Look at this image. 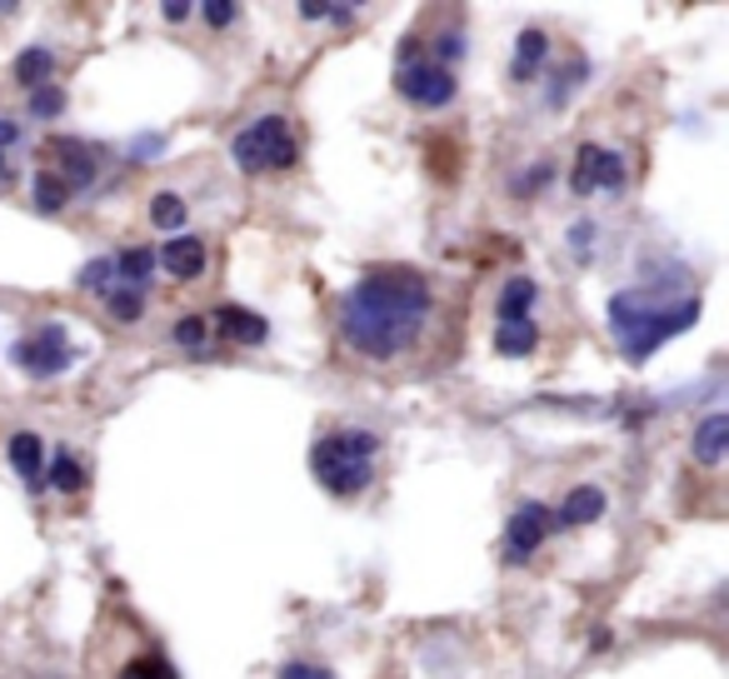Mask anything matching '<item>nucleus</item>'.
I'll use <instances>...</instances> for the list:
<instances>
[{
  "label": "nucleus",
  "instance_id": "1",
  "mask_svg": "<svg viewBox=\"0 0 729 679\" xmlns=\"http://www.w3.org/2000/svg\"><path fill=\"white\" fill-rule=\"evenodd\" d=\"M435 295L430 281L410 265H375L345 290L340 300V335L364 360H395L420 340L430 325Z\"/></svg>",
  "mask_w": 729,
  "mask_h": 679
},
{
  "label": "nucleus",
  "instance_id": "2",
  "mask_svg": "<svg viewBox=\"0 0 729 679\" xmlns=\"http://www.w3.org/2000/svg\"><path fill=\"white\" fill-rule=\"evenodd\" d=\"M700 320V300L694 295H665V290H620L605 305V325L620 340V355L630 365H645L649 355L674 340L680 330H690Z\"/></svg>",
  "mask_w": 729,
  "mask_h": 679
},
{
  "label": "nucleus",
  "instance_id": "3",
  "mask_svg": "<svg viewBox=\"0 0 729 679\" xmlns=\"http://www.w3.org/2000/svg\"><path fill=\"white\" fill-rule=\"evenodd\" d=\"M375 460H380V440L370 430H330L310 450V475H315V485L325 495L355 500L375 480Z\"/></svg>",
  "mask_w": 729,
  "mask_h": 679
},
{
  "label": "nucleus",
  "instance_id": "4",
  "mask_svg": "<svg viewBox=\"0 0 729 679\" xmlns=\"http://www.w3.org/2000/svg\"><path fill=\"white\" fill-rule=\"evenodd\" d=\"M230 155L246 176H271V170H290L300 160V145H295V130L285 116H260L246 130H236Z\"/></svg>",
  "mask_w": 729,
  "mask_h": 679
},
{
  "label": "nucleus",
  "instance_id": "5",
  "mask_svg": "<svg viewBox=\"0 0 729 679\" xmlns=\"http://www.w3.org/2000/svg\"><path fill=\"white\" fill-rule=\"evenodd\" d=\"M395 91L410 100V106L440 110L455 100V71H445L435 56H425L420 46H405L395 60Z\"/></svg>",
  "mask_w": 729,
  "mask_h": 679
},
{
  "label": "nucleus",
  "instance_id": "6",
  "mask_svg": "<svg viewBox=\"0 0 729 679\" xmlns=\"http://www.w3.org/2000/svg\"><path fill=\"white\" fill-rule=\"evenodd\" d=\"M11 355H15V365H21L31 380H56V376L71 370L75 345H71V335H65L60 325H40L36 335H25Z\"/></svg>",
  "mask_w": 729,
  "mask_h": 679
},
{
  "label": "nucleus",
  "instance_id": "7",
  "mask_svg": "<svg viewBox=\"0 0 729 679\" xmlns=\"http://www.w3.org/2000/svg\"><path fill=\"white\" fill-rule=\"evenodd\" d=\"M570 190H575V195H620V190H624V160H620V151H610V145H600V141H585L575 151Z\"/></svg>",
  "mask_w": 729,
  "mask_h": 679
},
{
  "label": "nucleus",
  "instance_id": "8",
  "mask_svg": "<svg viewBox=\"0 0 729 679\" xmlns=\"http://www.w3.org/2000/svg\"><path fill=\"white\" fill-rule=\"evenodd\" d=\"M554 510L550 504H540V500H525L515 510V515H510V525H505V564H525L529 555L540 550L545 539L554 535Z\"/></svg>",
  "mask_w": 729,
  "mask_h": 679
},
{
  "label": "nucleus",
  "instance_id": "9",
  "mask_svg": "<svg viewBox=\"0 0 729 679\" xmlns=\"http://www.w3.org/2000/svg\"><path fill=\"white\" fill-rule=\"evenodd\" d=\"M46 170L71 190V195L75 190H91L95 176H100V151L85 141H71V135H60V141L46 145Z\"/></svg>",
  "mask_w": 729,
  "mask_h": 679
},
{
  "label": "nucleus",
  "instance_id": "10",
  "mask_svg": "<svg viewBox=\"0 0 729 679\" xmlns=\"http://www.w3.org/2000/svg\"><path fill=\"white\" fill-rule=\"evenodd\" d=\"M205 240H195V235H170L160 250H155V265L170 275V281H195L205 270Z\"/></svg>",
  "mask_w": 729,
  "mask_h": 679
},
{
  "label": "nucleus",
  "instance_id": "11",
  "mask_svg": "<svg viewBox=\"0 0 729 679\" xmlns=\"http://www.w3.org/2000/svg\"><path fill=\"white\" fill-rule=\"evenodd\" d=\"M205 325H211L225 345H265V340H271V325L260 315H250V310H240V305H220Z\"/></svg>",
  "mask_w": 729,
  "mask_h": 679
},
{
  "label": "nucleus",
  "instance_id": "12",
  "mask_svg": "<svg viewBox=\"0 0 729 679\" xmlns=\"http://www.w3.org/2000/svg\"><path fill=\"white\" fill-rule=\"evenodd\" d=\"M605 490L600 485H575V490L565 495V504L554 510V525L560 529H575V525H595V520L605 515Z\"/></svg>",
  "mask_w": 729,
  "mask_h": 679
},
{
  "label": "nucleus",
  "instance_id": "13",
  "mask_svg": "<svg viewBox=\"0 0 729 679\" xmlns=\"http://www.w3.org/2000/svg\"><path fill=\"white\" fill-rule=\"evenodd\" d=\"M690 450H694V460H700L705 469L725 465V450H729V415H725V410L705 415V420H700V430H694V440H690Z\"/></svg>",
  "mask_w": 729,
  "mask_h": 679
},
{
  "label": "nucleus",
  "instance_id": "14",
  "mask_svg": "<svg viewBox=\"0 0 729 679\" xmlns=\"http://www.w3.org/2000/svg\"><path fill=\"white\" fill-rule=\"evenodd\" d=\"M535 300H540V285L529 281V275H510L500 300H494V320H500V325H519V320H529Z\"/></svg>",
  "mask_w": 729,
  "mask_h": 679
},
{
  "label": "nucleus",
  "instance_id": "15",
  "mask_svg": "<svg viewBox=\"0 0 729 679\" xmlns=\"http://www.w3.org/2000/svg\"><path fill=\"white\" fill-rule=\"evenodd\" d=\"M545 50H550V36L540 25H525L515 40V65H510V81H535L545 71Z\"/></svg>",
  "mask_w": 729,
  "mask_h": 679
},
{
  "label": "nucleus",
  "instance_id": "16",
  "mask_svg": "<svg viewBox=\"0 0 729 679\" xmlns=\"http://www.w3.org/2000/svg\"><path fill=\"white\" fill-rule=\"evenodd\" d=\"M11 465H15V475H21L31 490H40V469H46V445H40L31 430H21V434H11Z\"/></svg>",
  "mask_w": 729,
  "mask_h": 679
},
{
  "label": "nucleus",
  "instance_id": "17",
  "mask_svg": "<svg viewBox=\"0 0 729 679\" xmlns=\"http://www.w3.org/2000/svg\"><path fill=\"white\" fill-rule=\"evenodd\" d=\"M155 275V250L151 246H130L116 255V285H130V290H145Z\"/></svg>",
  "mask_w": 729,
  "mask_h": 679
},
{
  "label": "nucleus",
  "instance_id": "18",
  "mask_svg": "<svg viewBox=\"0 0 729 679\" xmlns=\"http://www.w3.org/2000/svg\"><path fill=\"white\" fill-rule=\"evenodd\" d=\"M50 75H56V56H50L46 46H31L15 56V81L25 85V91H40V85H50Z\"/></svg>",
  "mask_w": 729,
  "mask_h": 679
},
{
  "label": "nucleus",
  "instance_id": "19",
  "mask_svg": "<svg viewBox=\"0 0 729 679\" xmlns=\"http://www.w3.org/2000/svg\"><path fill=\"white\" fill-rule=\"evenodd\" d=\"M46 475H50V490H60V495H81L85 490V465L71 455V450H60V455H50L46 460Z\"/></svg>",
  "mask_w": 729,
  "mask_h": 679
},
{
  "label": "nucleus",
  "instance_id": "20",
  "mask_svg": "<svg viewBox=\"0 0 729 679\" xmlns=\"http://www.w3.org/2000/svg\"><path fill=\"white\" fill-rule=\"evenodd\" d=\"M100 300H106V315L120 320V325H135L145 315V290H130V285H110Z\"/></svg>",
  "mask_w": 729,
  "mask_h": 679
},
{
  "label": "nucleus",
  "instance_id": "21",
  "mask_svg": "<svg viewBox=\"0 0 729 679\" xmlns=\"http://www.w3.org/2000/svg\"><path fill=\"white\" fill-rule=\"evenodd\" d=\"M535 345H540V330H535V320H519V325H500V330H494V350L510 355V360L529 355Z\"/></svg>",
  "mask_w": 729,
  "mask_h": 679
},
{
  "label": "nucleus",
  "instance_id": "22",
  "mask_svg": "<svg viewBox=\"0 0 729 679\" xmlns=\"http://www.w3.org/2000/svg\"><path fill=\"white\" fill-rule=\"evenodd\" d=\"M151 225L165 235H180V225H186V200H180L176 190H160V195L151 200Z\"/></svg>",
  "mask_w": 729,
  "mask_h": 679
},
{
  "label": "nucleus",
  "instance_id": "23",
  "mask_svg": "<svg viewBox=\"0 0 729 679\" xmlns=\"http://www.w3.org/2000/svg\"><path fill=\"white\" fill-rule=\"evenodd\" d=\"M65 205H71V190L60 186L50 170H40V176H36V211L40 215H56V211H65Z\"/></svg>",
  "mask_w": 729,
  "mask_h": 679
},
{
  "label": "nucleus",
  "instance_id": "24",
  "mask_svg": "<svg viewBox=\"0 0 729 679\" xmlns=\"http://www.w3.org/2000/svg\"><path fill=\"white\" fill-rule=\"evenodd\" d=\"M116 679H180V675H176V665H170L165 655H141V659H130Z\"/></svg>",
  "mask_w": 729,
  "mask_h": 679
},
{
  "label": "nucleus",
  "instance_id": "25",
  "mask_svg": "<svg viewBox=\"0 0 729 679\" xmlns=\"http://www.w3.org/2000/svg\"><path fill=\"white\" fill-rule=\"evenodd\" d=\"M110 285H116V255H100V260H91V265L81 270V290L106 295Z\"/></svg>",
  "mask_w": 729,
  "mask_h": 679
},
{
  "label": "nucleus",
  "instance_id": "26",
  "mask_svg": "<svg viewBox=\"0 0 729 679\" xmlns=\"http://www.w3.org/2000/svg\"><path fill=\"white\" fill-rule=\"evenodd\" d=\"M176 345H186V350H205L211 345V325H205V315H186L176 325Z\"/></svg>",
  "mask_w": 729,
  "mask_h": 679
},
{
  "label": "nucleus",
  "instance_id": "27",
  "mask_svg": "<svg viewBox=\"0 0 729 679\" xmlns=\"http://www.w3.org/2000/svg\"><path fill=\"white\" fill-rule=\"evenodd\" d=\"M65 110V91L60 85H40V91H31V116H60Z\"/></svg>",
  "mask_w": 729,
  "mask_h": 679
},
{
  "label": "nucleus",
  "instance_id": "28",
  "mask_svg": "<svg viewBox=\"0 0 729 679\" xmlns=\"http://www.w3.org/2000/svg\"><path fill=\"white\" fill-rule=\"evenodd\" d=\"M15 141H21V126H15V120H0V180L15 176V165H11Z\"/></svg>",
  "mask_w": 729,
  "mask_h": 679
},
{
  "label": "nucleus",
  "instance_id": "29",
  "mask_svg": "<svg viewBox=\"0 0 729 679\" xmlns=\"http://www.w3.org/2000/svg\"><path fill=\"white\" fill-rule=\"evenodd\" d=\"M205 25H215V31H225V25L240 21V5H230V0H211V5H201Z\"/></svg>",
  "mask_w": 729,
  "mask_h": 679
},
{
  "label": "nucleus",
  "instance_id": "30",
  "mask_svg": "<svg viewBox=\"0 0 729 679\" xmlns=\"http://www.w3.org/2000/svg\"><path fill=\"white\" fill-rule=\"evenodd\" d=\"M435 50H440L435 60H440V65H445V71H450V65H455L459 56H465V36H459V31H445V36L435 40Z\"/></svg>",
  "mask_w": 729,
  "mask_h": 679
},
{
  "label": "nucleus",
  "instance_id": "31",
  "mask_svg": "<svg viewBox=\"0 0 729 679\" xmlns=\"http://www.w3.org/2000/svg\"><path fill=\"white\" fill-rule=\"evenodd\" d=\"M550 176H554V165H550V160H540L535 170L515 176V195H535V190H540V180H550Z\"/></svg>",
  "mask_w": 729,
  "mask_h": 679
},
{
  "label": "nucleus",
  "instance_id": "32",
  "mask_svg": "<svg viewBox=\"0 0 729 679\" xmlns=\"http://www.w3.org/2000/svg\"><path fill=\"white\" fill-rule=\"evenodd\" d=\"M585 81V65H575V71H560L550 85V106H565V91H575V85Z\"/></svg>",
  "mask_w": 729,
  "mask_h": 679
},
{
  "label": "nucleus",
  "instance_id": "33",
  "mask_svg": "<svg viewBox=\"0 0 729 679\" xmlns=\"http://www.w3.org/2000/svg\"><path fill=\"white\" fill-rule=\"evenodd\" d=\"M280 679H335L325 665H306V659H290V665H280Z\"/></svg>",
  "mask_w": 729,
  "mask_h": 679
},
{
  "label": "nucleus",
  "instance_id": "34",
  "mask_svg": "<svg viewBox=\"0 0 729 679\" xmlns=\"http://www.w3.org/2000/svg\"><path fill=\"white\" fill-rule=\"evenodd\" d=\"M300 15L306 21H355L350 5H300Z\"/></svg>",
  "mask_w": 729,
  "mask_h": 679
},
{
  "label": "nucleus",
  "instance_id": "35",
  "mask_svg": "<svg viewBox=\"0 0 729 679\" xmlns=\"http://www.w3.org/2000/svg\"><path fill=\"white\" fill-rule=\"evenodd\" d=\"M570 240H575V250H579V255H589V240H595V221H579Z\"/></svg>",
  "mask_w": 729,
  "mask_h": 679
},
{
  "label": "nucleus",
  "instance_id": "36",
  "mask_svg": "<svg viewBox=\"0 0 729 679\" xmlns=\"http://www.w3.org/2000/svg\"><path fill=\"white\" fill-rule=\"evenodd\" d=\"M186 15H190L186 0H170V5H165V21H186Z\"/></svg>",
  "mask_w": 729,
  "mask_h": 679
}]
</instances>
